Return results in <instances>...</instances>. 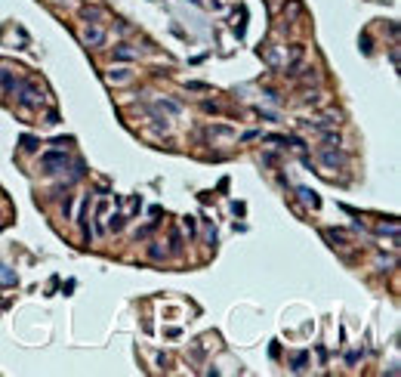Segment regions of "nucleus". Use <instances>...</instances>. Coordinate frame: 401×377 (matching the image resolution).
Wrapping results in <instances>:
<instances>
[{"instance_id": "f257e3e1", "label": "nucleus", "mask_w": 401, "mask_h": 377, "mask_svg": "<svg viewBox=\"0 0 401 377\" xmlns=\"http://www.w3.org/2000/svg\"><path fill=\"white\" fill-rule=\"evenodd\" d=\"M16 96H19V102H22V108H40L43 102H47V96H43V90L37 87V84H19L16 87Z\"/></svg>"}, {"instance_id": "f03ea898", "label": "nucleus", "mask_w": 401, "mask_h": 377, "mask_svg": "<svg viewBox=\"0 0 401 377\" xmlns=\"http://www.w3.org/2000/svg\"><path fill=\"white\" fill-rule=\"evenodd\" d=\"M65 164H68V152H47L40 158L43 173H59V170H65Z\"/></svg>"}, {"instance_id": "7ed1b4c3", "label": "nucleus", "mask_w": 401, "mask_h": 377, "mask_svg": "<svg viewBox=\"0 0 401 377\" xmlns=\"http://www.w3.org/2000/svg\"><path fill=\"white\" fill-rule=\"evenodd\" d=\"M80 37H84L87 47H102V43H105V28L102 25H87Z\"/></svg>"}, {"instance_id": "20e7f679", "label": "nucleus", "mask_w": 401, "mask_h": 377, "mask_svg": "<svg viewBox=\"0 0 401 377\" xmlns=\"http://www.w3.org/2000/svg\"><path fill=\"white\" fill-rule=\"evenodd\" d=\"M321 161H324L327 167H342V164H346V155L334 152V148H324V152H321Z\"/></svg>"}, {"instance_id": "39448f33", "label": "nucleus", "mask_w": 401, "mask_h": 377, "mask_svg": "<svg viewBox=\"0 0 401 377\" xmlns=\"http://www.w3.org/2000/svg\"><path fill=\"white\" fill-rule=\"evenodd\" d=\"M136 56H139V50H133L130 43H121V47H114V59H121V62H133Z\"/></svg>"}, {"instance_id": "423d86ee", "label": "nucleus", "mask_w": 401, "mask_h": 377, "mask_svg": "<svg viewBox=\"0 0 401 377\" xmlns=\"http://www.w3.org/2000/svg\"><path fill=\"white\" fill-rule=\"evenodd\" d=\"M130 77H133L130 68H111V71H108V81H111V84H127Z\"/></svg>"}, {"instance_id": "0eeeda50", "label": "nucleus", "mask_w": 401, "mask_h": 377, "mask_svg": "<svg viewBox=\"0 0 401 377\" xmlns=\"http://www.w3.org/2000/svg\"><path fill=\"white\" fill-rule=\"evenodd\" d=\"M0 87L6 90V93H16V87H19V81L9 71H3V68H0Z\"/></svg>"}, {"instance_id": "6e6552de", "label": "nucleus", "mask_w": 401, "mask_h": 377, "mask_svg": "<svg viewBox=\"0 0 401 377\" xmlns=\"http://www.w3.org/2000/svg\"><path fill=\"white\" fill-rule=\"evenodd\" d=\"M105 229H108V232H121V229H123V213H111L108 223H105Z\"/></svg>"}, {"instance_id": "1a4fd4ad", "label": "nucleus", "mask_w": 401, "mask_h": 377, "mask_svg": "<svg viewBox=\"0 0 401 377\" xmlns=\"http://www.w3.org/2000/svg\"><path fill=\"white\" fill-rule=\"evenodd\" d=\"M300 198H303V204H308V207H318L321 204V198L315 195L312 189H300Z\"/></svg>"}, {"instance_id": "9d476101", "label": "nucleus", "mask_w": 401, "mask_h": 377, "mask_svg": "<svg viewBox=\"0 0 401 377\" xmlns=\"http://www.w3.org/2000/svg\"><path fill=\"white\" fill-rule=\"evenodd\" d=\"M157 108H167L170 111V115H182V105H179V102H170V99H157Z\"/></svg>"}, {"instance_id": "9b49d317", "label": "nucleus", "mask_w": 401, "mask_h": 377, "mask_svg": "<svg viewBox=\"0 0 401 377\" xmlns=\"http://www.w3.org/2000/svg\"><path fill=\"white\" fill-rule=\"evenodd\" d=\"M0 284H16V272L9 266H0Z\"/></svg>"}, {"instance_id": "f8f14e48", "label": "nucleus", "mask_w": 401, "mask_h": 377, "mask_svg": "<svg viewBox=\"0 0 401 377\" xmlns=\"http://www.w3.org/2000/svg\"><path fill=\"white\" fill-rule=\"evenodd\" d=\"M19 142H22V152H37V145H40L37 139H34V136H22Z\"/></svg>"}, {"instance_id": "ddd939ff", "label": "nucleus", "mask_w": 401, "mask_h": 377, "mask_svg": "<svg viewBox=\"0 0 401 377\" xmlns=\"http://www.w3.org/2000/svg\"><path fill=\"white\" fill-rule=\"evenodd\" d=\"M207 133H210V136H235V130L225 127V124H216V127H210Z\"/></svg>"}, {"instance_id": "4468645a", "label": "nucleus", "mask_w": 401, "mask_h": 377, "mask_svg": "<svg viewBox=\"0 0 401 377\" xmlns=\"http://www.w3.org/2000/svg\"><path fill=\"white\" fill-rule=\"evenodd\" d=\"M84 19H93V22H99V19H105V13H102L99 6H87V9H84Z\"/></svg>"}, {"instance_id": "2eb2a0df", "label": "nucleus", "mask_w": 401, "mask_h": 377, "mask_svg": "<svg viewBox=\"0 0 401 377\" xmlns=\"http://www.w3.org/2000/svg\"><path fill=\"white\" fill-rule=\"evenodd\" d=\"M306 362H308V356H306V352H300V356L293 359V371H306Z\"/></svg>"}, {"instance_id": "dca6fc26", "label": "nucleus", "mask_w": 401, "mask_h": 377, "mask_svg": "<svg viewBox=\"0 0 401 377\" xmlns=\"http://www.w3.org/2000/svg\"><path fill=\"white\" fill-rule=\"evenodd\" d=\"M321 139H324V142H337V145H339V133H334V130H330V133H321Z\"/></svg>"}, {"instance_id": "f3484780", "label": "nucleus", "mask_w": 401, "mask_h": 377, "mask_svg": "<svg viewBox=\"0 0 401 377\" xmlns=\"http://www.w3.org/2000/svg\"><path fill=\"white\" fill-rule=\"evenodd\" d=\"M148 254H152V260H160V247H157V244H152V250H148Z\"/></svg>"}]
</instances>
